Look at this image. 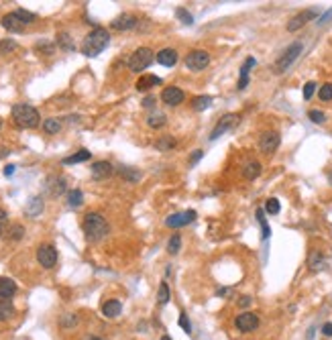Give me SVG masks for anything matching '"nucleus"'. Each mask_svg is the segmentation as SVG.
Here are the masks:
<instances>
[{"label":"nucleus","instance_id":"obj_8","mask_svg":"<svg viewBox=\"0 0 332 340\" xmlns=\"http://www.w3.org/2000/svg\"><path fill=\"white\" fill-rule=\"evenodd\" d=\"M279 143H281V137H279V133H275V131H267V133H263L261 139H259V147H261V151L265 153V155L275 153L277 147H279Z\"/></svg>","mask_w":332,"mask_h":340},{"label":"nucleus","instance_id":"obj_26","mask_svg":"<svg viewBox=\"0 0 332 340\" xmlns=\"http://www.w3.org/2000/svg\"><path fill=\"white\" fill-rule=\"evenodd\" d=\"M15 316V305L11 301H0V322H7Z\"/></svg>","mask_w":332,"mask_h":340},{"label":"nucleus","instance_id":"obj_36","mask_svg":"<svg viewBox=\"0 0 332 340\" xmlns=\"http://www.w3.org/2000/svg\"><path fill=\"white\" fill-rule=\"evenodd\" d=\"M15 49H17V43L13 39H3L0 41V55H9Z\"/></svg>","mask_w":332,"mask_h":340},{"label":"nucleus","instance_id":"obj_27","mask_svg":"<svg viewBox=\"0 0 332 340\" xmlns=\"http://www.w3.org/2000/svg\"><path fill=\"white\" fill-rule=\"evenodd\" d=\"M210 104H212V96H198V98H194V100H192V108H194L196 112L206 110Z\"/></svg>","mask_w":332,"mask_h":340},{"label":"nucleus","instance_id":"obj_17","mask_svg":"<svg viewBox=\"0 0 332 340\" xmlns=\"http://www.w3.org/2000/svg\"><path fill=\"white\" fill-rule=\"evenodd\" d=\"M135 27H137V17H133V15H120L112 21V29H116V31H131Z\"/></svg>","mask_w":332,"mask_h":340},{"label":"nucleus","instance_id":"obj_48","mask_svg":"<svg viewBox=\"0 0 332 340\" xmlns=\"http://www.w3.org/2000/svg\"><path fill=\"white\" fill-rule=\"evenodd\" d=\"M240 305H243V307H247V305H251V297L249 295H245V297H240V301H238Z\"/></svg>","mask_w":332,"mask_h":340},{"label":"nucleus","instance_id":"obj_52","mask_svg":"<svg viewBox=\"0 0 332 340\" xmlns=\"http://www.w3.org/2000/svg\"><path fill=\"white\" fill-rule=\"evenodd\" d=\"M328 181H330V185H332V173H330V175H328Z\"/></svg>","mask_w":332,"mask_h":340},{"label":"nucleus","instance_id":"obj_51","mask_svg":"<svg viewBox=\"0 0 332 340\" xmlns=\"http://www.w3.org/2000/svg\"><path fill=\"white\" fill-rule=\"evenodd\" d=\"M7 218H9V214H7V212H5L3 208H0V222H5Z\"/></svg>","mask_w":332,"mask_h":340},{"label":"nucleus","instance_id":"obj_39","mask_svg":"<svg viewBox=\"0 0 332 340\" xmlns=\"http://www.w3.org/2000/svg\"><path fill=\"white\" fill-rule=\"evenodd\" d=\"M308 118H310L312 122H316V125H322V122L326 120V114L320 112V110H310V112H308Z\"/></svg>","mask_w":332,"mask_h":340},{"label":"nucleus","instance_id":"obj_45","mask_svg":"<svg viewBox=\"0 0 332 340\" xmlns=\"http://www.w3.org/2000/svg\"><path fill=\"white\" fill-rule=\"evenodd\" d=\"M57 41L64 45V49H74V45H70V41H68V35H66V33L59 35V37H57Z\"/></svg>","mask_w":332,"mask_h":340},{"label":"nucleus","instance_id":"obj_18","mask_svg":"<svg viewBox=\"0 0 332 340\" xmlns=\"http://www.w3.org/2000/svg\"><path fill=\"white\" fill-rule=\"evenodd\" d=\"M177 51L175 49H161L159 53H157V64H161V66H165V68H173L175 64H177Z\"/></svg>","mask_w":332,"mask_h":340},{"label":"nucleus","instance_id":"obj_42","mask_svg":"<svg viewBox=\"0 0 332 340\" xmlns=\"http://www.w3.org/2000/svg\"><path fill=\"white\" fill-rule=\"evenodd\" d=\"M314 92H316V84H314V82H308V84L304 86V100H310V98L314 96Z\"/></svg>","mask_w":332,"mask_h":340},{"label":"nucleus","instance_id":"obj_16","mask_svg":"<svg viewBox=\"0 0 332 340\" xmlns=\"http://www.w3.org/2000/svg\"><path fill=\"white\" fill-rule=\"evenodd\" d=\"M17 293V283L9 277H0V301H9Z\"/></svg>","mask_w":332,"mask_h":340},{"label":"nucleus","instance_id":"obj_33","mask_svg":"<svg viewBox=\"0 0 332 340\" xmlns=\"http://www.w3.org/2000/svg\"><path fill=\"white\" fill-rule=\"evenodd\" d=\"M171 299V295H169V285L163 281L161 285H159V293H157V301L161 303V305H165L167 301Z\"/></svg>","mask_w":332,"mask_h":340},{"label":"nucleus","instance_id":"obj_25","mask_svg":"<svg viewBox=\"0 0 332 340\" xmlns=\"http://www.w3.org/2000/svg\"><path fill=\"white\" fill-rule=\"evenodd\" d=\"M261 171H263V167H261L259 161H249L243 169V175H245V179H255V177L261 175Z\"/></svg>","mask_w":332,"mask_h":340},{"label":"nucleus","instance_id":"obj_54","mask_svg":"<svg viewBox=\"0 0 332 340\" xmlns=\"http://www.w3.org/2000/svg\"><path fill=\"white\" fill-rule=\"evenodd\" d=\"M0 236H3V226H0Z\"/></svg>","mask_w":332,"mask_h":340},{"label":"nucleus","instance_id":"obj_35","mask_svg":"<svg viewBox=\"0 0 332 340\" xmlns=\"http://www.w3.org/2000/svg\"><path fill=\"white\" fill-rule=\"evenodd\" d=\"M41 210H43V202H41V198H33V200H31V206L27 208V214H29V216H37Z\"/></svg>","mask_w":332,"mask_h":340},{"label":"nucleus","instance_id":"obj_9","mask_svg":"<svg viewBox=\"0 0 332 340\" xmlns=\"http://www.w3.org/2000/svg\"><path fill=\"white\" fill-rule=\"evenodd\" d=\"M37 261H39V265L45 267V269L55 267V263H57V251H55V246H51V244H41L39 249H37Z\"/></svg>","mask_w":332,"mask_h":340},{"label":"nucleus","instance_id":"obj_4","mask_svg":"<svg viewBox=\"0 0 332 340\" xmlns=\"http://www.w3.org/2000/svg\"><path fill=\"white\" fill-rule=\"evenodd\" d=\"M153 51H151L149 47H139L137 51H133V55L129 57V61H127V66H129V70L131 72H135V74H141V72H145L151 64H153Z\"/></svg>","mask_w":332,"mask_h":340},{"label":"nucleus","instance_id":"obj_2","mask_svg":"<svg viewBox=\"0 0 332 340\" xmlns=\"http://www.w3.org/2000/svg\"><path fill=\"white\" fill-rule=\"evenodd\" d=\"M108 43H110L108 31L102 29V27H96L92 33H90V35L84 39V43H82V53H84L86 57H96V55H100V53L108 47Z\"/></svg>","mask_w":332,"mask_h":340},{"label":"nucleus","instance_id":"obj_47","mask_svg":"<svg viewBox=\"0 0 332 340\" xmlns=\"http://www.w3.org/2000/svg\"><path fill=\"white\" fill-rule=\"evenodd\" d=\"M322 334H324V336H332V324H330V322H326V324L322 326Z\"/></svg>","mask_w":332,"mask_h":340},{"label":"nucleus","instance_id":"obj_3","mask_svg":"<svg viewBox=\"0 0 332 340\" xmlns=\"http://www.w3.org/2000/svg\"><path fill=\"white\" fill-rule=\"evenodd\" d=\"M13 120L21 129H35L39 127V110L33 108L31 104H15L13 106Z\"/></svg>","mask_w":332,"mask_h":340},{"label":"nucleus","instance_id":"obj_44","mask_svg":"<svg viewBox=\"0 0 332 340\" xmlns=\"http://www.w3.org/2000/svg\"><path fill=\"white\" fill-rule=\"evenodd\" d=\"M11 234H13V238H15V240H19V238H23V234H25V228H23V226H13Z\"/></svg>","mask_w":332,"mask_h":340},{"label":"nucleus","instance_id":"obj_38","mask_svg":"<svg viewBox=\"0 0 332 340\" xmlns=\"http://www.w3.org/2000/svg\"><path fill=\"white\" fill-rule=\"evenodd\" d=\"M15 13L21 17V21H23L25 25H31V23H35V21H37V15L29 13V11H23V9H19V11H15Z\"/></svg>","mask_w":332,"mask_h":340},{"label":"nucleus","instance_id":"obj_20","mask_svg":"<svg viewBox=\"0 0 332 340\" xmlns=\"http://www.w3.org/2000/svg\"><path fill=\"white\" fill-rule=\"evenodd\" d=\"M255 66V57H249L245 64H243V68H240V78H238V90H245L247 86H249V72H251V68Z\"/></svg>","mask_w":332,"mask_h":340},{"label":"nucleus","instance_id":"obj_10","mask_svg":"<svg viewBox=\"0 0 332 340\" xmlns=\"http://www.w3.org/2000/svg\"><path fill=\"white\" fill-rule=\"evenodd\" d=\"M234 326H236L240 332H253V330L259 326V316L253 314V312H243V314L236 316Z\"/></svg>","mask_w":332,"mask_h":340},{"label":"nucleus","instance_id":"obj_5","mask_svg":"<svg viewBox=\"0 0 332 340\" xmlns=\"http://www.w3.org/2000/svg\"><path fill=\"white\" fill-rule=\"evenodd\" d=\"M301 49H304V45H301L299 41H295V43H291L279 57H277V61H275V66H273V72L275 74H283V72H287L289 70V66L293 64V61L299 57V53H301Z\"/></svg>","mask_w":332,"mask_h":340},{"label":"nucleus","instance_id":"obj_49","mask_svg":"<svg viewBox=\"0 0 332 340\" xmlns=\"http://www.w3.org/2000/svg\"><path fill=\"white\" fill-rule=\"evenodd\" d=\"M15 169H17L15 165H7V167H5V175H7V177H11V175L15 173Z\"/></svg>","mask_w":332,"mask_h":340},{"label":"nucleus","instance_id":"obj_6","mask_svg":"<svg viewBox=\"0 0 332 340\" xmlns=\"http://www.w3.org/2000/svg\"><path fill=\"white\" fill-rule=\"evenodd\" d=\"M208 64H210V53L202 49H196L186 57V68L190 72H202Z\"/></svg>","mask_w":332,"mask_h":340},{"label":"nucleus","instance_id":"obj_55","mask_svg":"<svg viewBox=\"0 0 332 340\" xmlns=\"http://www.w3.org/2000/svg\"><path fill=\"white\" fill-rule=\"evenodd\" d=\"M90 340H100V338H90Z\"/></svg>","mask_w":332,"mask_h":340},{"label":"nucleus","instance_id":"obj_24","mask_svg":"<svg viewBox=\"0 0 332 340\" xmlns=\"http://www.w3.org/2000/svg\"><path fill=\"white\" fill-rule=\"evenodd\" d=\"M90 157H92V153H90L88 149H80L78 153H74V155L66 157L64 159V165H74V163H82V161H88Z\"/></svg>","mask_w":332,"mask_h":340},{"label":"nucleus","instance_id":"obj_11","mask_svg":"<svg viewBox=\"0 0 332 340\" xmlns=\"http://www.w3.org/2000/svg\"><path fill=\"white\" fill-rule=\"evenodd\" d=\"M184 98H186V94L182 92V88H177V86L163 88V92H161V100L167 106H179L184 102Z\"/></svg>","mask_w":332,"mask_h":340},{"label":"nucleus","instance_id":"obj_28","mask_svg":"<svg viewBox=\"0 0 332 340\" xmlns=\"http://www.w3.org/2000/svg\"><path fill=\"white\" fill-rule=\"evenodd\" d=\"M43 131L49 133V135H55V133L62 131V122H59L57 118H47V120H43Z\"/></svg>","mask_w":332,"mask_h":340},{"label":"nucleus","instance_id":"obj_7","mask_svg":"<svg viewBox=\"0 0 332 340\" xmlns=\"http://www.w3.org/2000/svg\"><path fill=\"white\" fill-rule=\"evenodd\" d=\"M196 212L194 210H186V212H175V214H171L169 218L165 220V224L169 226V228H182V226H188V224H192L194 220H196Z\"/></svg>","mask_w":332,"mask_h":340},{"label":"nucleus","instance_id":"obj_50","mask_svg":"<svg viewBox=\"0 0 332 340\" xmlns=\"http://www.w3.org/2000/svg\"><path fill=\"white\" fill-rule=\"evenodd\" d=\"M200 157H202V151H194V157H192V161H190V163H196Z\"/></svg>","mask_w":332,"mask_h":340},{"label":"nucleus","instance_id":"obj_30","mask_svg":"<svg viewBox=\"0 0 332 340\" xmlns=\"http://www.w3.org/2000/svg\"><path fill=\"white\" fill-rule=\"evenodd\" d=\"M179 249H182V236L173 234V236L169 238V242H167V253H169V255H177Z\"/></svg>","mask_w":332,"mask_h":340},{"label":"nucleus","instance_id":"obj_34","mask_svg":"<svg viewBox=\"0 0 332 340\" xmlns=\"http://www.w3.org/2000/svg\"><path fill=\"white\" fill-rule=\"evenodd\" d=\"M318 96H320V100H322V102H330V100H332V84H324V86H320Z\"/></svg>","mask_w":332,"mask_h":340},{"label":"nucleus","instance_id":"obj_22","mask_svg":"<svg viewBox=\"0 0 332 340\" xmlns=\"http://www.w3.org/2000/svg\"><path fill=\"white\" fill-rule=\"evenodd\" d=\"M165 114L161 112V110H153L149 116H147V125L151 127V129H161L163 125H165Z\"/></svg>","mask_w":332,"mask_h":340},{"label":"nucleus","instance_id":"obj_1","mask_svg":"<svg viewBox=\"0 0 332 340\" xmlns=\"http://www.w3.org/2000/svg\"><path fill=\"white\" fill-rule=\"evenodd\" d=\"M82 228H84V234L88 240L92 242H98L102 240L106 234H108V224L104 220V216L98 214V212H90L84 216V222H82Z\"/></svg>","mask_w":332,"mask_h":340},{"label":"nucleus","instance_id":"obj_40","mask_svg":"<svg viewBox=\"0 0 332 340\" xmlns=\"http://www.w3.org/2000/svg\"><path fill=\"white\" fill-rule=\"evenodd\" d=\"M175 145V139L173 137H163L159 143H157V149H161V151H167V149H171Z\"/></svg>","mask_w":332,"mask_h":340},{"label":"nucleus","instance_id":"obj_31","mask_svg":"<svg viewBox=\"0 0 332 340\" xmlns=\"http://www.w3.org/2000/svg\"><path fill=\"white\" fill-rule=\"evenodd\" d=\"M279 210H281V204H279L277 198H269V200L265 202V212H267V214L275 216V214H279Z\"/></svg>","mask_w":332,"mask_h":340},{"label":"nucleus","instance_id":"obj_43","mask_svg":"<svg viewBox=\"0 0 332 340\" xmlns=\"http://www.w3.org/2000/svg\"><path fill=\"white\" fill-rule=\"evenodd\" d=\"M179 326H182V328H184L188 334L192 332V324H190V320H188V316H186V314H182V316H179Z\"/></svg>","mask_w":332,"mask_h":340},{"label":"nucleus","instance_id":"obj_29","mask_svg":"<svg viewBox=\"0 0 332 340\" xmlns=\"http://www.w3.org/2000/svg\"><path fill=\"white\" fill-rule=\"evenodd\" d=\"M82 204H84V194L80 190H72L68 194V206L70 208H80Z\"/></svg>","mask_w":332,"mask_h":340},{"label":"nucleus","instance_id":"obj_19","mask_svg":"<svg viewBox=\"0 0 332 340\" xmlns=\"http://www.w3.org/2000/svg\"><path fill=\"white\" fill-rule=\"evenodd\" d=\"M163 82H161V78H157V76H141L139 80H137V90L139 92H147V90H151V88H157V86H161Z\"/></svg>","mask_w":332,"mask_h":340},{"label":"nucleus","instance_id":"obj_41","mask_svg":"<svg viewBox=\"0 0 332 340\" xmlns=\"http://www.w3.org/2000/svg\"><path fill=\"white\" fill-rule=\"evenodd\" d=\"M177 19H182V21H184V25H192V23H194L192 15H190L186 9H177Z\"/></svg>","mask_w":332,"mask_h":340},{"label":"nucleus","instance_id":"obj_46","mask_svg":"<svg viewBox=\"0 0 332 340\" xmlns=\"http://www.w3.org/2000/svg\"><path fill=\"white\" fill-rule=\"evenodd\" d=\"M153 104H155V96H147V98L143 100V106H145V108H151Z\"/></svg>","mask_w":332,"mask_h":340},{"label":"nucleus","instance_id":"obj_21","mask_svg":"<svg viewBox=\"0 0 332 340\" xmlns=\"http://www.w3.org/2000/svg\"><path fill=\"white\" fill-rule=\"evenodd\" d=\"M120 310H123V303H120L118 299H108V301H104V305H102V314H104L106 318H116V316L120 314Z\"/></svg>","mask_w":332,"mask_h":340},{"label":"nucleus","instance_id":"obj_37","mask_svg":"<svg viewBox=\"0 0 332 340\" xmlns=\"http://www.w3.org/2000/svg\"><path fill=\"white\" fill-rule=\"evenodd\" d=\"M120 175L127 177L129 181H137V179H141V173H139L137 169H131V167H120Z\"/></svg>","mask_w":332,"mask_h":340},{"label":"nucleus","instance_id":"obj_32","mask_svg":"<svg viewBox=\"0 0 332 340\" xmlns=\"http://www.w3.org/2000/svg\"><path fill=\"white\" fill-rule=\"evenodd\" d=\"M257 220H259V224H261V228H263V238L267 240L269 238V234H271V228H269V224H267V218H265V210H257Z\"/></svg>","mask_w":332,"mask_h":340},{"label":"nucleus","instance_id":"obj_13","mask_svg":"<svg viewBox=\"0 0 332 340\" xmlns=\"http://www.w3.org/2000/svg\"><path fill=\"white\" fill-rule=\"evenodd\" d=\"M236 122H238V116H236V114H224V116L218 120V125L214 127V131H212V135H210V139H212V141L218 139L222 133H226L228 129H232Z\"/></svg>","mask_w":332,"mask_h":340},{"label":"nucleus","instance_id":"obj_15","mask_svg":"<svg viewBox=\"0 0 332 340\" xmlns=\"http://www.w3.org/2000/svg\"><path fill=\"white\" fill-rule=\"evenodd\" d=\"M3 27H5L7 31H11V33H21V31H23L27 25L21 21V17H19L17 13H11V15L3 17Z\"/></svg>","mask_w":332,"mask_h":340},{"label":"nucleus","instance_id":"obj_14","mask_svg":"<svg viewBox=\"0 0 332 340\" xmlns=\"http://www.w3.org/2000/svg\"><path fill=\"white\" fill-rule=\"evenodd\" d=\"M90 173H92V177L94 179H106V177H110L112 173H114V167L108 163V161H96V163H92V169H90Z\"/></svg>","mask_w":332,"mask_h":340},{"label":"nucleus","instance_id":"obj_12","mask_svg":"<svg viewBox=\"0 0 332 340\" xmlns=\"http://www.w3.org/2000/svg\"><path fill=\"white\" fill-rule=\"evenodd\" d=\"M318 17V11H314V9H308V11H301V13H297L289 23H287V31H297V29H301L306 23H310L312 19H316Z\"/></svg>","mask_w":332,"mask_h":340},{"label":"nucleus","instance_id":"obj_53","mask_svg":"<svg viewBox=\"0 0 332 340\" xmlns=\"http://www.w3.org/2000/svg\"><path fill=\"white\" fill-rule=\"evenodd\" d=\"M161 340H171V338H169V336H163V338H161Z\"/></svg>","mask_w":332,"mask_h":340},{"label":"nucleus","instance_id":"obj_23","mask_svg":"<svg viewBox=\"0 0 332 340\" xmlns=\"http://www.w3.org/2000/svg\"><path fill=\"white\" fill-rule=\"evenodd\" d=\"M308 267H310L312 271H320V269L326 267V259L322 257L320 251H312V253H310V257H308Z\"/></svg>","mask_w":332,"mask_h":340}]
</instances>
